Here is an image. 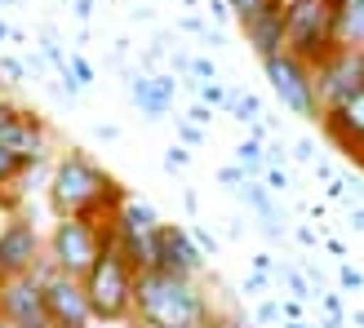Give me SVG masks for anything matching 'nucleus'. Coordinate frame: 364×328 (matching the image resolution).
I'll list each match as a JSON object with an SVG mask.
<instances>
[{
  "label": "nucleus",
  "instance_id": "393cba45",
  "mask_svg": "<svg viewBox=\"0 0 364 328\" xmlns=\"http://www.w3.org/2000/svg\"><path fill=\"white\" fill-rule=\"evenodd\" d=\"M284 160H289V151H284V138L276 133L271 142H262V164L267 169H284Z\"/></svg>",
  "mask_w": 364,
  "mask_h": 328
},
{
  "label": "nucleus",
  "instance_id": "c03bdc74",
  "mask_svg": "<svg viewBox=\"0 0 364 328\" xmlns=\"http://www.w3.org/2000/svg\"><path fill=\"white\" fill-rule=\"evenodd\" d=\"M98 138H102V142H116L120 129H116V124H98Z\"/></svg>",
  "mask_w": 364,
  "mask_h": 328
},
{
  "label": "nucleus",
  "instance_id": "37998d69",
  "mask_svg": "<svg viewBox=\"0 0 364 328\" xmlns=\"http://www.w3.org/2000/svg\"><path fill=\"white\" fill-rule=\"evenodd\" d=\"M71 5H76V18H80V23H89V13H94V0H71Z\"/></svg>",
  "mask_w": 364,
  "mask_h": 328
},
{
  "label": "nucleus",
  "instance_id": "f704fd0d",
  "mask_svg": "<svg viewBox=\"0 0 364 328\" xmlns=\"http://www.w3.org/2000/svg\"><path fill=\"white\" fill-rule=\"evenodd\" d=\"M0 71L9 76V84H23V80H27V67L18 62V58H0Z\"/></svg>",
  "mask_w": 364,
  "mask_h": 328
},
{
  "label": "nucleus",
  "instance_id": "09e8293b",
  "mask_svg": "<svg viewBox=\"0 0 364 328\" xmlns=\"http://www.w3.org/2000/svg\"><path fill=\"white\" fill-rule=\"evenodd\" d=\"M129 328H156V324H142V319H129Z\"/></svg>",
  "mask_w": 364,
  "mask_h": 328
},
{
  "label": "nucleus",
  "instance_id": "6e6552de",
  "mask_svg": "<svg viewBox=\"0 0 364 328\" xmlns=\"http://www.w3.org/2000/svg\"><path fill=\"white\" fill-rule=\"evenodd\" d=\"M36 280H41V293H45V311L53 324H76V328H89L94 324V315H89V302H85V284L63 275V270H53L49 258L36 262L31 270Z\"/></svg>",
  "mask_w": 364,
  "mask_h": 328
},
{
  "label": "nucleus",
  "instance_id": "f03ea898",
  "mask_svg": "<svg viewBox=\"0 0 364 328\" xmlns=\"http://www.w3.org/2000/svg\"><path fill=\"white\" fill-rule=\"evenodd\" d=\"M134 319L156 328H209L213 302L205 284L169 270H138L134 280Z\"/></svg>",
  "mask_w": 364,
  "mask_h": 328
},
{
  "label": "nucleus",
  "instance_id": "f257e3e1",
  "mask_svg": "<svg viewBox=\"0 0 364 328\" xmlns=\"http://www.w3.org/2000/svg\"><path fill=\"white\" fill-rule=\"evenodd\" d=\"M49 213L53 217H89V222H107L116 217L120 204L129 199L124 182L116 173H107L94 155H85L80 147H67L49 169Z\"/></svg>",
  "mask_w": 364,
  "mask_h": 328
},
{
  "label": "nucleus",
  "instance_id": "7ed1b4c3",
  "mask_svg": "<svg viewBox=\"0 0 364 328\" xmlns=\"http://www.w3.org/2000/svg\"><path fill=\"white\" fill-rule=\"evenodd\" d=\"M134 280H138V270L120 253L112 222H102V253H98V262L89 266V275L80 280L94 324H129L134 319Z\"/></svg>",
  "mask_w": 364,
  "mask_h": 328
},
{
  "label": "nucleus",
  "instance_id": "49530a36",
  "mask_svg": "<svg viewBox=\"0 0 364 328\" xmlns=\"http://www.w3.org/2000/svg\"><path fill=\"white\" fill-rule=\"evenodd\" d=\"M9 35H14V31H9V23H5V18H0V40H9Z\"/></svg>",
  "mask_w": 364,
  "mask_h": 328
},
{
  "label": "nucleus",
  "instance_id": "6ab92c4d",
  "mask_svg": "<svg viewBox=\"0 0 364 328\" xmlns=\"http://www.w3.org/2000/svg\"><path fill=\"white\" fill-rule=\"evenodd\" d=\"M276 284H284L289 288V293H294V302H302V306H311L320 293H316V288L311 284H306V275H302V270L298 266H276Z\"/></svg>",
  "mask_w": 364,
  "mask_h": 328
},
{
  "label": "nucleus",
  "instance_id": "dca6fc26",
  "mask_svg": "<svg viewBox=\"0 0 364 328\" xmlns=\"http://www.w3.org/2000/svg\"><path fill=\"white\" fill-rule=\"evenodd\" d=\"M235 195H240L245 209L262 222V235H267V240H284V209H276V195L267 191V182L245 177V187H235Z\"/></svg>",
  "mask_w": 364,
  "mask_h": 328
},
{
  "label": "nucleus",
  "instance_id": "9d476101",
  "mask_svg": "<svg viewBox=\"0 0 364 328\" xmlns=\"http://www.w3.org/2000/svg\"><path fill=\"white\" fill-rule=\"evenodd\" d=\"M320 129L329 138V147L342 151L355 169H364V89L351 98H342L320 111Z\"/></svg>",
  "mask_w": 364,
  "mask_h": 328
},
{
  "label": "nucleus",
  "instance_id": "39448f33",
  "mask_svg": "<svg viewBox=\"0 0 364 328\" xmlns=\"http://www.w3.org/2000/svg\"><path fill=\"white\" fill-rule=\"evenodd\" d=\"M98 253H102V222H89V217H58L53 231L45 235L49 266L71 280H85L89 266L98 262Z\"/></svg>",
  "mask_w": 364,
  "mask_h": 328
},
{
  "label": "nucleus",
  "instance_id": "7c9ffc66",
  "mask_svg": "<svg viewBox=\"0 0 364 328\" xmlns=\"http://www.w3.org/2000/svg\"><path fill=\"white\" fill-rule=\"evenodd\" d=\"M245 177H249V173L240 169V164H223V169H218V182H223V187H231V191L245 187Z\"/></svg>",
  "mask_w": 364,
  "mask_h": 328
},
{
  "label": "nucleus",
  "instance_id": "412c9836",
  "mask_svg": "<svg viewBox=\"0 0 364 328\" xmlns=\"http://www.w3.org/2000/svg\"><path fill=\"white\" fill-rule=\"evenodd\" d=\"M63 76H67V80H71V84H76L80 94H85V89L94 84V67L85 62V53H67V67H63Z\"/></svg>",
  "mask_w": 364,
  "mask_h": 328
},
{
  "label": "nucleus",
  "instance_id": "20e7f679",
  "mask_svg": "<svg viewBox=\"0 0 364 328\" xmlns=\"http://www.w3.org/2000/svg\"><path fill=\"white\" fill-rule=\"evenodd\" d=\"M333 49H338V35H333L329 0H294V5H284V53L302 58L306 67H320Z\"/></svg>",
  "mask_w": 364,
  "mask_h": 328
},
{
  "label": "nucleus",
  "instance_id": "0eeeda50",
  "mask_svg": "<svg viewBox=\"0 0 364 328\" xmlns=\"http://www.w3.org/2000/svg\"><path fill=\"white\" fill-rule=\"evenodd\" d=\"M0 147H5L14 160H23L27 169L49 160V129L45 120L31 111V106H18L0 94Z\"/></svg>",
  "mask_w": 364,
  "mask_h": 328
},
{
  "label": "nucleus",
  "instance_id": "e433bc0d",
  "mask_svg": "<svg viewBox=\"0 0 364 328\" xmlns=\"http://www.w3.org/2000/svg\"><path fill=\"white\" fill-rule=\"evenodd\" d=\"M280 319H302V302H294V297H280Z\"/></svg>",
  "mask_w": 364,
  "mask_h": 328
},
{
  "label": "nucleus",
  "instance_id": "423d86ee",
  "mask_svg": "<svg viewBox=\"0 0 364 328\" xmlns=\"http://www.w3.org/2000/svg\"><path fill=\"white\" fill-rule=\"evenodd\" d=\"M262 71H267V80H271V89H276V98L289 116L320 124L324 106H320V94H316V67H306L302 58L280 49L276 58H262Z\"/></svg>",
  "mask_w": 364,
  "mask_h": 328
},
{
  "label": "nucleus",
  "instance_id": "4c0bfd02",
  "mask_svg": "<svg viewBox=\"0 0 364 328\" xmlns=\"http://www.w3.org/2000/svg\"><path fill=\"white\" fill-rule=\"evenodd\" d=\"M294 235H298V244H302V248H316V244H320V235H316L311 226H298Z\"/></svg>",
  "mask_w": 364,
  "mask_h": 328
},
{
  "label": "nucleus",
  "instance_id": "bb28decb",
  "mask_svg": "<svg viewBox=\"0 0 364 328\" xmlns=\"http://www.w3.org/2000/svg\"><path fill=\"white\" fill-rule=\"evenodd\" d=\"M187 164H191V147L173 142V147L165 151V169H169V173H178V169H187Z\"/></svg>",
  "mask_w": 364,
  "mask_h": 328
},
{
  "label": "nucleus",
  "instance_id": "79ce46f5",
  "mask_svg": "<svg viewBox=\"0 0 364 328\" xmlns=\"http://www.w3.org/2000/svg\"><path fill=\"white\" fill-rule=\"evenodd\" d=\"M311 169H316V177H320V182H333V177H338L329 160H316V164H311Z\"/></svg>",
  "mask_w": 364,
  "mask_h": 328
},
{
  "label": "nucleus",
  "instance_id": "ea45409f",
  "mask_svg": "<svg viewBox=\"0 0 364 328\" xmlns=\"http://www.w3.org/2000/svg\"><path fill=\"white\" fill-rule=\"evenodd\" d=\"M253 270H262V275H276V262H271V253H258V258H253Z\"/></svg>",
  "mask_w": 364,
  "mask_h": 328
},
{
  "label": "nucleus",
  "instance_id": "9b49d317",
  "mask_svg": "<svg viewBox=\"0 0 364 328\" xmlns=\"http://www.w3.org/2000/svg\"><path fill=\"white\" fill-rule=\"evenodd\" d=\"M0 319L9 328H49V311H45V293L36 275H14L0 280Z\"/></svg>",
  "mask_w": 364,
  "mask_h": 328
},
{
  "label": "nucleus",
  "instance_id": "a211bd4d",
  "mask_svg": "<svg viewBox=\"0 0 364 328\" xmlns=\"http://www.w3.org/2000/svg\"><path fill=\"white\" fill-rule=\"evenodd\" d=\"M23 177H27V164L14 160L5 147H0V209L5 213H23V199L31 195L23 187Z\"/></svg>",
  "mask_w": 364,
  "mask_h": 328
},
{
  "label": "nucleus",
  "instance_id": "f8f14e48",
  "mask_svg": "<svg viewBox=\"0 0 364 328\" xmlns=\"http://www.w3.org/2000/svg\"><path fill=\"white\" fill-rule=\"evenodd\" d=\"M364 89V49H333L329 58L316 67V94L320 106H333Z\"/></svg>",
  "mask_w": 364,
  "mask_h": 328
},
{
  "label": "nucleus",
  "instance_id": "3c124183",
  "mask_svg": "<svg viewBox=\"0 0 364 328\" xmlns=\"http://www.w3.org/2000/svg\"><path fill=\"white\" fill-rule=\"evenodd\" d=\"M276 5H280V9H284V5H294V0H276Z\"/></svg>",
  "mask_w": 364,
  "mask_h": 328
},
{
  "label": "nucleus",
  "instance_id": "4be33fe9",
  "mask_svg": "<svg viewBox=\"0 0 364 328\" xmlns=\"http://www.w3.org/2000/svg\"><path fill=\"white\" fill-rule=\"evenodd\" d=\"M227 5H231L235 23H249V18H258L262 9H276V0H227Z\"/></svg>",
  "mask_w": 364,
  "mask_h": 328
},
{
  "label": "nucleus",
  "instance_id": "b1692460",
  "mask_svg": "<svg viewBox=\"0 0 364 328\" xmlns=\"http://www.w3.org/2000/svg\"><path fill=\"white\" fill-rule=\"evenodd\" d=\"M187 80H191V89H196V84H209V80H218V62L200 53V58H191V71H187Z\"/></svg>",
  "mask_w": 364,
  "mask_h": 328
},
{
  "label": "nucleus",
  "instance_id": "72a5a7b5",
  "mask_svg": "<svg viewBox=\"0 0 364 328\" xmlns=\"http://www.w3.org/2000/svg\"><path fill=\"white\" fill-rule=\"evenodd\" d=\"M182 120H191V124H200V129H209V124H213V106H205V102H196V106H191V111L182 116Z\"/></svg>",
  "mask_w": 364,
  "mask_h": 328
},
{
  "label": "nucleus",
  "instance_id": "c756f323",
  "mask_svg": "<svg viewBox=\"0 0 364 328\" xmlns=\"http://www.w3.org/2000/svg\"><path fill=\"white\" fill-rule=\"evenodd\" d=\"M271 284H276V275H262V270H249V275H245V284H240V288H245L249 297H258L262 288H271Z\"/></svg>",
  "mask_w": 364,
  "mask_h": 328
},
{
  "label": "nucleus",
  "instance_id": "5701e85b",
  "mask_svg": "<svg viewBox=\"0 0 364 328\" xmlns=\"http://www.w3.org/2000/svg\"><path fill=\"white\" fill-rule=\"evenodd\" d=\"M173 129H178V142H182V147H191V151L209 142V129H200V124H191V120H178Z\"/></svg>",
  "mask_w": 364,
  "mask_h": 328
},
{
  "label": "nucleus",
  "instance_id": "603ef678",
  "mask_svg": "<svg viewBox=\"0 0 364 328\" xmlns=\"http://www.w3.org/2000/svg\"><path fill=\"white\" fill-rule=\"evenodd\" d=\"M0 328H9V324H5V319H0Z\"/></svg>",
  "mask_w": 364,
  "mask_h": 328
},
{
  "label": "nucleus",
  "instance_id": "aec40b11",
  "mask_svg": "<svg viewBox=\"0 0 364 328\" xmlns=\"http://www.w3.org/2000/svg\"><path fill=\"white\" fill-rule=\"evenodd\" d=\"M227 111L240 124H253V120H262V102L253 94H235V89H231V106H227Z\"/></svg>",
  "mask_w": 364,
  "mask_h": 328
},
{
  "label": "nucleus",
  "instance_id": "1a4fd4ad",
  "mask_svg": "<svg viewBox=\"0 0 364 328\" xmlns=\"http://www.w3.org/2000/svg\"><path fill=\"white\" fill-rule=\"evenodd\" d=\"M41 258H45V235L36 231L27 213H9L0 226V280L31 275Z\"/></svg>",
  "mask_w": 364,
  "mask_h": 328
},
{
  "label": "nucleus",
  "instance_id": "f3484780",
  "mask_svg": "<svg viewBox=\"0 0 364 328\" xmlns=\"http://www.w3.org/2000/svg\"><path fill=\"white\" fill-rule=\"evenodd\" d=\"M338 49H364V0H329Z\"/></svg>",
  "mask_w": 364,
  "mask_h": 328
},
{
  "label": "nucleus",
  "instance_id": "4468645a",
  "mask_svg": "<svg viewBox=\"0 0 364 328\" xmlns=\"http://www.w3.org/2000/svg\"><path fill=\"white\" fill-rule=\"evenodd\" d=\"M178 76L173 71H129V80H124V89H129V102L138 106L147 120H165L169 106L178 98Z\"/></svg>",
  "mask_w": 364,
  "mask_h": 328
},
{
  "label": "nucleus",
  "instance_id": "8fccbe9b",
  "mask_svg": "<svg viewBox=\"0 0 364 328\" xmlns=\"http://www.w3.org/2000/svg\"><path fill=\"white\" fill-rule=\"evenodd\" d=\"M49 328H76V324H49Z\"/></svg>",
  "mask_w": 364,
  "mask_h": 328
},
{
  "label": "nucleus",
  "instance_id": "a878e982",
  "mask_svg": "<svg viewBox=\"0 0 364 328\" xmlns=\"http://www.w3.org/2000/svg\"><path fill=\"white\" fill-rule=\"evenodd\" d=\"M253 315H258V324H262V328H276V324H280V297L258 302V311H253Z\"/></svg>",
  "mask_w": 364,
  "mask_h": 328
},
{
  "label": "nucleus",
  "instance_id": "de8ad7c7",
  "mask_svg": "<svg viewBox=\"0 0 364 328\" xmlns=\"http://www.w3.org/2000/svg\"><path fill=\"white\" fill-rule=\"evenodd\" d=\"M351 324H355V328H364V311H351Z\"/></svg>",
  "mask_w": 364,
  "mask_h": 328
},
{
  "label": "nucleus",
  "instance_id": "c85d7f7f",
  "mask_svg": "<svg viewBox=\"0 0 364 328\" xmlns=\"http://www.w3.org/2000/svg\"><path fill=\"white\" fill-rule=\"evenodd\" d=\"M209 328H253L240 311H213V319H209Z\"/></svg>",
  "mask_w": 364,
  "mask_h": 328
},
{
  "label": "nucleus",
  "instance_id": "c9c22d12",
  "mask_svg": "<svg viewBox=\"0 0 364 328\" xmlns=\"http://www.w3.org/2000/svg\"><path fill=\"white\" fill-rule=\"evenodd\" d=\"M294 160L316 164V142H311V138H298V142H294Z\"/></svg>",
  "mask_w": 364,
  "mask_h": 328
},
{
  "label": "nucleus",
  "instance_id": "cd10ccee",
  "mask_svg": "<svg viewBox=\"0 0 364 328\" xmlns=\"http://www.w3.org/2000/svg\"><path fill=\"white\" fill-rule=\"evenodd\" d=\"M187 231H191L196 248L205 253V258H213V253H218V235H213V231H205V226H187Z\"/></svg>",
  "mask_w": 364,
  "mask_h": 328
},
{
  "label": "nucleus",
  "instance_id": "2f4dec72",
  "mask_svg": "<svg viewBox=\"0 0 364 328\" xmlns=\"http://www.w3.org/2000/svg\"><path fill=\"white\" fill-rule=\"evenodd\" d=\"M262 182H267V191H271V195H284V191H289V169H267Z\"/></svg>",
  "mask_w": 364,
  "mask_h": 328
},
{
  "label": "nucleus",
  "instance_id": "a18cd8bd",
  "mask_svg": "<svg viewBox=\"0 0 364 328\" xmlns=\"http://www.w3.org/2000/svg\"><path fill=\"white\" fill-rule=\"evenodd\" d=\"M280 328H320V324H306V319H284Z\"/></svg>",
  "mask_w": 364,
  "mask_h": 328
},
{
  "label": "nucleus",
  "instance_id": "2eb2a0df",
  "mask_svg": "<svg viewBox=\"0 0 364 328\" xmlns=\"http://www.w3.org/2000/svg\"><path fill=\"white\" fill-rule=\"evenodd\" d=\"M245 31V45L258 53V62L262 58H276V53L284 49V9H262L258 18H249V23H240Z\"/></svg>",
  "mask_w": 364,
  "mask_h": 328
},
{
  "label": "nucleus",
  "instance_id": "a19ab883",
  "mask_svg": "<svg viewBox=\"0 0 364 328\" xmlns=\"http://www.w3.org/2000/svg\"><path fill=\"white\" fill-rule=\"evenodd\" d=\"M209 13L218 18V23H227V18H231V5H227V0H209Z\"/></svg>",
  "mask_w": 364,
  "mask_h": 328
},
{
  "label": "nucleus",
  "instance_id": "473e14b6",
  "mask_svg": "<svg viewBox=\"0 0 364 328\" xmlns=\"http://www.w3.org/2000/svg\"><path fill=\"white\" fill-rule=\"evenodd\" d=\"M338 284L347 288V293H355V288H364V275H360L355 266H338Z\"/></svg>",
  "mask_w": 364,
  "mask_h": 328
},
{
  "label": "nucleus",
  "instance_id": "58836bf2",
  "mask_svg": "<svg viewBox=\"0 0 364 328\" xmlns=\"http://www.w3.org/2000/svg\"><path fill=\"white\" fill-rule=\"evenodd\" d=\"M347 217H351V231H364V204H355V199H351V204H347Z\"/></svg>",
  "mask_w": 364,
  "mask_h": 328
},
{
  "label": "nucleus",
  "instance_id": "ddd939ff",
  "mask_svg": "<svg viewBox=\"0 0 364 328\" xmlns=\"http://www.w3.org/2000/svg\"><path fill=\"white\" fill-rule=\"evenodd\" d=\"M156 270H169V275H191L200 280L205 270V253L196 248L191 231L178 226V222H160V235H156Z\"/></svg>",
  "mask_w": 364,
  "mask_h": 328
}]
</instances>
